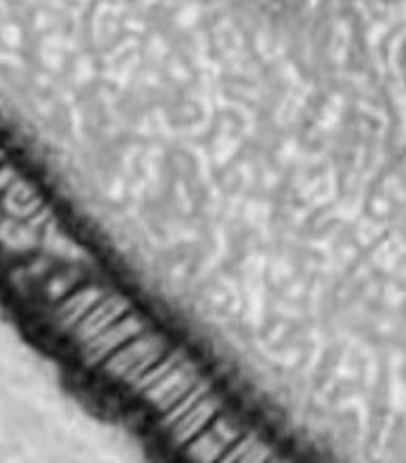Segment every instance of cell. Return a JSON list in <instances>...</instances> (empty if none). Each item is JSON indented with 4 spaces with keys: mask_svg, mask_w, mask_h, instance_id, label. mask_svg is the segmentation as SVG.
<instances>
[{
    "mask_svg": "<svg viewBox=\"0 0 406 463\" xmlns=\"http://www.w3.org/2000/svg\"><path fill=\"white\" fill-rule=\"evenodd\" d=\"M74 333L89 363H101L158 407L177 442H190L209 428L219 401L182 354H173L120 295L87 287L57 312Z\"/></svg>",
    "mask_w": 406,
    "mask_h": 463,
    "instance_id": "6da1fadb",
    "label": "cell"
}]
</instances>
